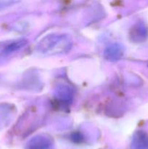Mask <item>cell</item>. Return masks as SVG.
Segmentation results:
<instances>
[{
  "label": "cell",
  "instance_id": "1",
  "mask_svg": "<svg viewBox=\"0 0 148 149\" xmlns=\"http://www.w3.org/2000/svg\"><path fill=\"white\" fill-rule=\"evenodd\" d=\"M134 149H148V138L145 135H142L136 141Z\"/></svg>",
  "mask_w": 148,
  "mask_h": 149
}]
</instances>
